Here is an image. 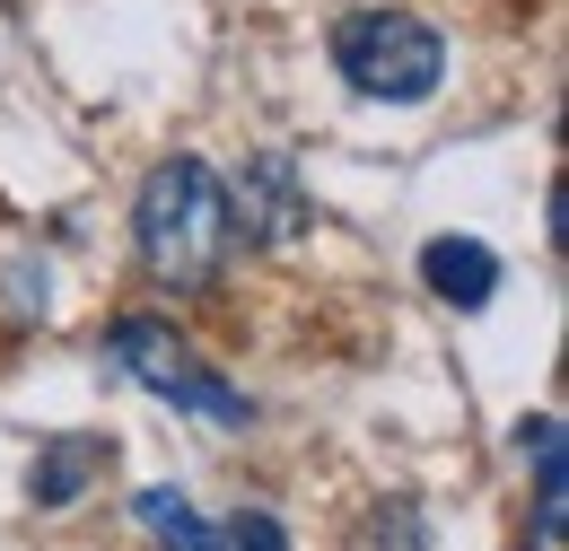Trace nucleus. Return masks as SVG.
<instances>
[{
    "label": "nucleus",
    "mask_w": 569,
    "mask_h": 551,
    "mask_svg": "<svg viewBox=\"0 0 569 551\" xmlns=\"http://www.w3.org/2000/svg\"><path fill=\"white\" fill-rule=\"evenodd\" d=\"M421 280H429V298H447L456 315H473V307H491V289H499V254L482 237H429Z\"/></svg>",
    "instance_id": "423d86ee"
},
{
    "label": "nucleus",
    "mask_w": 569,
    "mask_h": 551,
    "mask_svg": "<svg viewBox=\"0 0 569 551\" xmlns=\"http://www.w3.org/2000/svg\"><path fill=\"white\" fill-rule=\"evenodd\" d=\"M132 508H141V525H149L167 551H228V534L193 517V499H184V490H141Z\"/></svg>",
    "instance_id": "6e6552de"
},
{
    "label": "nucleus",
    "mask_w": 569,
    "mask_h": 551,
    "mask_svg": "<svg viewBox=\"0 0 569 551\" xmlns=\"http://www.w3.org/2000/svg\"><path fill=\"white\" fill-rule=\"evenodd\" d=\"M333 70L377 106H429L447 79V44L412 9H351L333 27Z\"/></svg>",
    "instance_id": "f03ea898"
},
{
    "label": "nucleus",
    "mask_w": 569,
    "mask_h": 551,
    "mask_svg": "<svg viewBox=\"0 0 569 551\" xmlns=\"http://www.w3.org/2000/svg\"><path fill=\"white\" fill-rule=\"evenodd\" d=\"M228 219H237V237H246V246H289V237L316 219V202L298 193V167H289V149H263V158L237 176Z\"/></svg>",
    "instance_id": "20e7f679"
},
{
    "label": "nucleus",
    "mask_w": 569,
    "mask_h": 551,
    "mask_svg": "<svg viewBox=\"0 0 569 551\" xmlns=\"http://www.w3.org/2000/svg\"><path fill=\"white\" fill-rule=\"evenodd\" d=\"M106 464H114V438H106V429H62V438L36 447L27 499H36V508H71V499H88V482H97Z\"/></svg>",
    "instance_id": "39448f33"
},
{
    "label": "nucleus",
    "mask_w": 569,
    "mask_h": 551,
    "mask_svg": "<svg viewBox=\"0 0 569 551\" xmlns=\"http://www.w3.org/2000/svg\"><path fill=\"white\" fill-rule=\"evenodd\" d=\"M132 237L158 289H211L237 254V219H228V184L202 158H158L132 202Z\"/></svg>",
    "instance_id": "f257e3e1"
},
{
    "label": "nucleus",
    "mask_w": 569,
    "mask_h": 551,
    "mask_svg": "<svg viewBox=\"0 0 569 551\" xmlns=\"http://www.w3.org/2000/svg\"><path fill=\"white\" fill-rule=\"evenodd\" d=\"M517 447H535V543L561 551V420H526Z\"/></svg>",
    "instance_id": "0eeeda50"
},
{
    "label": "nucleus",
    "mask_w": 569,
    "mask_h": 551,
    "mask_svg": "<svg viewBox=\"0 0 569 551\" xmlns=\"http://www.w3.org/2000/svg\"><path fill=\"white\" fill-rule=\"evenodd\" d=\"M106 359H114L141 394L176 403V412H211L219 429H246V394H237V385H228V377H219L176 324H158V315H123V324L106 333Z\"/></svg>",
    "instance_id": "7ed1b4c3"
}]
</instances>
